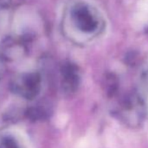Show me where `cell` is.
Returning <instances> with one entry per match:
<instances>
[{"mask_svg": "<svg viewBox=\"0 0 148 148\" xmlns=\"http://www.w3.org/2000/svg\"><path fill=\"white\" fill-rule=\"evenodd\" d=\"M17 92H19L26 99H32L39 92L40 77L37 73H30L22 79L19 85H15Z\"/></svg>", "mask_w": 148, "mask_h": 148, "instance_id": "cell-1", "label": "cell"}, {"mask_svg": "<svg viewBox=\"0 0 148 148\" xmlns=\"http://www.w3.org/2000/svg\"><path fill=\"white\" fill-rule=\"evenodd\" d=\"M63 76V86L68 92L76 91L79 84V75L78 68L71 63L64 64L61 69Z\"/></svg>", "mask_w": 148, "mask_h": 148, "instance_id": "cell-2", "label": "cell"}, {"mask_svg": "<svg viewBox=\"0 0 148 148\" xmlns=\"http://www.w3.org/2000/svg\"><path fill=\"white\" fill-rule=\"evenodd\" d=\"M78 13H79V15H78L79 24L80 28L83 31L92 32V31L95 30V28L97 27V23L92 15H90L86 10L79 11Z\"/></svg>", "mask_w": 148, "mask_h": 148, "instance_id": "cell-3", "label": "cell"}, {"mask_svg": "<svg viewBox=\"0 0 148 148\" xmlns=\"http://www.w3.org/2000/svg\"><path fill=\"white\" fill-rule=\"evenodd\" d=\"M26 116L32 120H40L46 118V112L40 107H32L26 112Z\"/></svg>", "mask_w": 148, "mask_h": 148, "instance_id": "cell-4", "label": "cell"}, {"mask_svg": "<svg viewBox=\"0 0 148 148\" xmlns=\"http://www.w3.org/2000/svg\"><path fill=\"white\" fill-rule=\"evenodd\" d=\"M138 15H140L144 19L148 18V0H141L140 1Z\"/></svg>", "mask_w": 148, "mask_h": 148, "instance_id": "cell-5", "label": "cell"}, {"mask_svg": "<svg viewBox=\"0 0 148 148\" xmlns=\"http://www.w3.org/2000/svg\"><path fill=\"white\" fill-rule=\"evenodd\" d=\"M1 148H18L16 145V143L12 139L6 138L1 145Z\"/></svg>", "mask_w": 148, "mask_h": 148, "instance_id": "cell-6", "label": "cell"}]
</instances>
